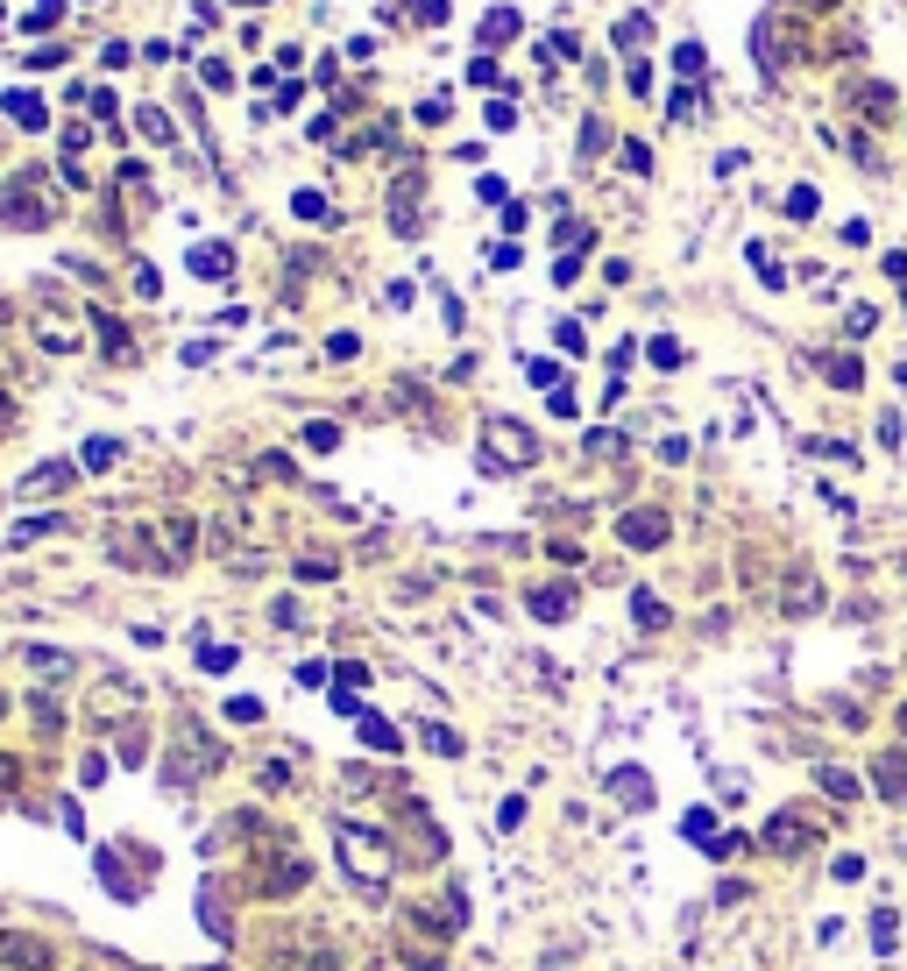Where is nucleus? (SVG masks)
<instances>
[{"label": "nucleus", "instance_id": "obj_29", "mask_svg": "<svg viewBox=\"0 0 907 971\" xmlns=\"http://www.w3.org/2000/svg\"><path fill=\"white\" fill-rule=\"evenodd\" d=\"M582 447H589V461H596V454H603V461H617V454H624V440H617V433H589Z\"/></svg>", "mask_w": 907, "mask_h": 971}, {"label": "nucleus", "instance_id": "obj_39", "mask_svg": "<svg viewBox=\"0 0 907 971\" xmlns=\"http://www.w3.org/2000/svg\"><path fill=\"white\" fill-rule=\"evenodd\" d=\"M617 43H624V50H638V43H645V15H631V22L617 29Z\"/></svg>", "mask_w": 907, "mask_h": 971}, {"label": "nucleus", "instance_id": "obj_3", "mask_svg": "<svg viewBox=\"0 0 907 971\" xmlns=\"http://www.w3.org/2000/svg\"><path fill=\"white\" fill-rule=\"evenodd\" d=\"M759 844H766L773 858H808V851L822 844V823H815V808H780V816H766Z\"/></svg>", "mask_w": 907, "mask_h": 971}, {"label": "nucleus", "instance_id": "obj_21", "mask_svg": "<svg viewBox=\"0 0 907 971\" xmlns=\"http://www.w3.org/2000/svg\"><path fill=\"white\" fill-rule=\"evenodd\" d=\"M511 36H518V15L511 8H497V15L482 22V43H511Z\"/></svg>", "mask_w": 907, "mask_h": 971}, {"label": "nucleus", "instance_id": "obj_24", "mask_svg": "<svg viewBox=\"0 0 907 971\" xmlns=\"http://www.w3.org/2000/svg\"><path fill=\"white\" fill-rule=\"evenodd\" d=\"M815 780H822V787H830V794H837V801H858V780H851V773H844V766H822V773H815Z\"/></svg>", "mask_w": 907, "mask_h": 971}, {"label": "nucleus", "instance_id": "obj_4", "mask_svg": "<svg viewBox=\"0 0 907 971\" xmlns=\"http://www.w3.org/2000/svg\"><path fill=\"white\" fill-rule=\"evenodd\" d=\"M29 185L36 178H8V192H0V220H8V227H50L57 220V206H43Z\"/></svg>", "mask_w": 907, "mask_h": 971}, {"label": "nucleus", "instance_id": "obj_22", "mask_svg": "<svg viewBox=\"0 0 907 971\" xmlns=\"http://www.w3.org/2000/svg\"><path fill=\"white\" fill-rule=\"evenodd\" d=\"M362 745H376V752H397V731L383 716H362Z\"/></svg>", "mask_w": 907, "mask_h": 971}, {"label": "nucleus", "instance_id": "obj_6", "mask_svg": "<svg viewBox=\"0 0 907 971\" xmlns=\"http://www.w3.org/2000/svg\"><path fill=\"white\" fill-rule=\"evenodd\" d=\"M0 964H8V971H50V943L8 929V936H0Z\"/></svg>", "mask_w": 907, "mask_h": 971}, {"label": "nucleus", "instance_id": "obj_45", "mask_svg": "<svg viewBox=\"0 0 907 971\" xmlns=\"http://www.w3.org/2000/svg\"><path fill=\"white\" fill-rule=\"evenodd\" d=\"M808 8H830V0H808Z\"/></svg>", "mask_w": 907, "mask_h": 971}, {"label": "nucleus", "instance_id": "obj_35", "mask_svg": "<svg viewBox=\"0 0 907 971\" xmlns=\"http://www.w3.org/2000/svg\"><path fill=\"white\" fill-rule=\"evenodd\" d=\"M298 575H305V582H326V575H334V560H326V553L312 560V553H305V560H298Z\"/></svg>", "mask_w": 907, "mask_h": 971}, {"label": "nucleus", "instance_id": "obj_12", "mask_svg": "<svg viewBox=\"0 0 907 971\" xmlns=\"http://www.w3.org/2000/svg\"><path fill=\"white\" fill-rule=\"evenodd\" d=\"M64 482H71V461H43V468H36V475L22 482V497H57Z\"/></svg>", "mask_w": 907, "mask_h": 971}, {"label": "nucleus", "instance_id": "obj_18", "mask_svg": "<svg viewBox=\"0 0 907 971\" xmlns=\"http://www.w3.org/2000/svg\"><path fill=\"white\" fill-rule=\"evenodd\" d=\"M631 617H638L645 631H667V603H659V596H631Z\"/></svg>", "mask_w": 907, "mask_h": 971}, {"label": "nucleus", "instance_id": "obj_40", "mask_svg": "<svg viewBox=\"0 0 907 971\" xmlns=\"http://www.w3.org/2000/svg\"><path fill=\"white\" fill-rule=\"evenodd\" d=\"M114 454H121V447H114V440H93V447H86V468H107V461H114Z\"/></svg>", "mask_w": 907, "mask_h": 971}, {"label": "nucleus", "instance_id": "obj_14", "mask_svg": "<svg viewBox=\"0 0 907 971\" xmlns=\"http://www.w3.org/2000/svg\"><path fill=\"white\" fill-rule=\"evenodd\" d=\"M192 277H213L220 284V277H234V256L220 249V241H206V249H192Z\"/></svg>", "mask_w": 907, "mask_h": 971}, {"label": "nucleus", "instance_id": "obj_2", "mask_svg": "<svg viewBox=\"0 0 907 971\" xmlns=\"http://www.w3.org/2000/svg\"><path fill=\"white\" fill-rule=\"evenodd\" d=\"M334 844H341V858H348V872L369 886V894H383V879H390V865H397V851H390V837H369L362 823H334Z\"/></svg>", "mask_w": 907, "mask_h": 971}, {"label": "nucleus", "instance_id": "obj_26", "mask_svg": "<svg viewBox=\"0 0 907 971\" xmlns=\"http://www.w3.org/2000/svg\"><path fill=\"white\" fill-rule=\"evenodd\" d=\"M64 525H71V518H57V511H50V518H22V532H15V539L29 546V539H50V532H64Z\"/></svg>", "mask_w": 907, "mask_h": 971}, {"label": "nucleus", "instance_id": "obj_37", "mask_svg": "<svg viewBox=\"0 0 907 971\" xmlns=\"http://www.w3.org/2000/svg\"><path fill=\"white\" fill-rule=\"evenodd\" d=\"M893 936H900L893 915H872V950H893Z\"/></svg>", "mask_w": 907, "mask_h": 971}, {"label": "nucleus", "instance_id": "obj_27", "mask_svg": "<svg viewBox=\"0 0 907 971\" xmlns=\"http://www.w3.org/2000/svg\"><path fill=\"white\" fill-rule=\"evenodd\" d=\"M135 128H142L149 142H171V114H156V107H142V114H135Z\"/></svg>", "mask_w": 907, "mask_h": 971}, {"label": "nucleus", "instance_id": "obj_10", "mask_svg": "<svg viewBox=\"0 0 907 971\" xmlns=\"http://www.w3.org/2000/svg\"><path fill=\"white\" fill-rule=\"evenodd\" d=\"M525 610H532L539 624H560V617H574V589H567V582H546V589L525 596Z\"/></svg>", "mask_w": 907, "mask_h": 971}, {"label": "nucleus", "instance_id": "obj_44", "mask_svg": "<svg viewBox=\"0 0 907 971\" xmlns=\"http://www.w3.org/2000/svg\"><path fill=\"white\" fill-rule=\"evenodd\" d=\"M900 731H907V702H900Z\"/></svg>", "mask_w": 907, "mask_h": 971}, {"label": "nucleus", "instance_id": "obj_15", "mask_svg": "<svg viewBox=\"0 0 907 971\" xmlns=\"http://www.w3.org/2000/svg\"><path fill=\"white\" fill-rule=\"evenodd\" d=\"M603 149H610V121H596V114H589V121H582V164H596Z\"/></svg>", "mask_w": 907, "mask_h": 971}, {"label": "nucleus", "instance_id": "obj_25", "mask_svg": "<svg viewBox=\"0 0 907 971\" xmlns=\"http://www.w3.org/2000/svg\"><path fill=\"white\" fill-rule=\"evenodd\" d=\"M830 383H837V390H858V383H865V369H858L851 355H830Z\"/></svg>", "mask_w": 907, "mask_h": 971}, {"label": "nucleus", "instance_id": "obj_19", "mask_svg": "<svg viewBox=\"0 0 907 971\" xmlns=\"http://www.w3.org/2000/svg\"><path fill=\"white\" fill-rule=\"evenodd\" d=\"M426 752L433 759H461V738L447 731V723H426Z\"/></svg>", "mask_w": 907, "mask_h": 971}, {"label": "nucleus", "instance_id": "obj_1", "mask_svg": "<svg viewBox=\"0 0 907 971\" xmlns=\"http://www.w3.org/2000/svg\"><path fill=\"white\" fill-rule=\"evenodd\" d=\"M539 461V433L518 419H482V468L489 475H518Z\"/></svg>", "mask_w": 907, "mask_h": 971}, {"label": "nucleus", "instance_id": "obj_8", "mask_svg": "<svg viewBox=\"0 0 907 971\" xmlns=\"http://www.w3.org/2000/svg\"><path fill=\"white\" fill-rule=\"evenodd\" d=\"M156 539H163V568H185L192 546H199V525H192V518H163Z\"/></svg>", "mask_w": 907, "mask_h": 971}, {"label": "nucleus", "instance_id": "obj_11", "mask_svg": "<svg viewBox=\"0 0 907 971\" xmlns=\"http://www.w3.org/2000/svg\"><path fill=\"white\" fill-rule=\"evenodd\" d=\"M93 327H100V348H107V362H135V341H128V327L114 312H93Z\"/></svg>", "mask_w": 907, "mask_h": 971}, {"label": "nucleus", "instance_id": "obj_23", "mask_svg": "<svg viewBox=\"0 0 907 971\" xmlns=\"http://www.w3.org/2000/svg\"><path fill=\"white\" fill-rule=\"evenodd\" d=\"M29 716H36V731H43V738H57V723H64L50 695H29Z\"/></svg>", "mask_w": 907, "mask_h": 971}, {"label": "nucleus", "instance_id": "obj_30", "mask_svg": "<svg viewBox=\"0 0 907 971\" xmlns=\"http://www.w3.org/2000/svg\"><path fill=\"white\" fill-rule=\"evenodd\" d=\"M121 759L142 766V759H149V731H121Z\"/></svg>", "mask_w": 907, "mask_h": 971}, {"label": "nucleus", "instance_id": "obj_17", "mask_svg": "<svg viewBox=\"0 0 907 971\" xmlns=\"http://www.w3.org/2000/svg\"><path fill=\"white\" fill-rule=\"evenodd\" d=\"M8 114H15V121H22V128H43V121H50V114H43V100H36V93H8Z\"/></svg>", "mask_w": 907, "mask_h": 971}, {"label": "nucleus", "instance_id": "obj_16", "mask_svg": "<svg viewBox=\"0 0 907 971\" xmlns=\"http://www.w3.org/2000/svg\"><path fill=\"white\" fill-rule=\"evenodd\" d=\"M858 107H865L872 121H886V114H893L900 100H893V86H858Z\"/></svg>", "mask_w": 907, "mask_h": 971}, {"label": "nucleus", "instance_id": "obj_5", "mask_svg": "<svg viewBox=\"0 0 907 971\" xmlns=\"http://www.w3.org/2000/svg\"><path fill=\"white\" fill-rule=\"evenodd\" d=\"M872 787H879L886 808H907V745H893V752L872 759Z\"/></svg>", "mask_w": 907, "mask_h": 971}, {"label": "nucleus", "instance_id": "obj_28", "mask_svg": "<svg viewBox=\"0 0 907 971\" xmlns=\"http://www.w3.org/2000/svg\"><path fill=\"white\" fill-rule=\"evenodd\" d=\"M702 64H709V57H702V43H681V50H674V71H681V78H695Z\"/></svg>", "mask_w": 907, "mask_h": 971}, {"label": "nucleus", "instance_id": "obj_38", "mask_svg": "<svg viewBox=\"0 0 907 971\" xmlns=\"http://www.w3.org/2000/svg\"><path fill=\"white\" fill-rule=\"evenodd\" d=\"M355 348H362L355 334H334V341H326V355H334V362H355Z\"/></svg>", "mask_w": 907, "mask_h": 971}, {"label": "nucleus", "instance_id": "obj_33", "mask_svg": "<svg viewBox=\"0 0 907 971\" xmlns=\"http://www.w3.org/2000/svg\"><path fill=\"white\" fill-rule=\"evenodd\" d=\"M291 206H298V220H326V213H334V206H326V199H319V192H298V199H291Z\"/></svg>", "mask_w": 907, "mask_h": 971}, {"label": "nucleus", "instance_id": "obj_9", "mask_svg": "<svg viewBox=\"0 0 907 971\" xmlns=\"http://www.w3.org/2000/svg\"><path fill=\"white\" fill-rule=\"evenodd\" d=\"M390 227L397 234H419V171H404L390 185Z\"/></svg>", "mask_w": 907, "mask_h": 971}, {"label": "nucleus", "instance_id": "obj_32", "mask_svg": "<svg viewBox=\"0 0 907 971\" xmlns=\"http://www.w3.org/2000/svg\"><path fill=\"white\" fill-rule=\"evenodd\" d=\"M305 447H319V454H326V447H341V426H326V419L305 426Z\"/></svg>", "mask_w": 907, "mask_h": 971}, {"label": "nucleus", "instance_id": "obj_42", "mask_svg": "<svg viewBox=\"0 0 907 971\" xmlns=\"http://www.w3.org/2000/svg\"><path fill=\"white\" fill-rule=\"evenodd\" d=\"M8 419H15V397H8V390H0V426H8Z\"/></svg>", "mask_w": 907, "mask_h": 971}, {"label": "nucleus", "instance_id": "obj_31", "mask_svg": "<svg viewBox=\"0 0 907 971\" xmlns=\"http://www.w3.org/2000/svg\"><path fill=\"white\" fill-rule=\"evenodd\" d=\"M199 667H206V674H227V667H234V645H206Z\"/></svg>", "mask_w": 907, "mask_h": 971}, {"label": "nucleus", "instance_id": "obj_13", "mask_svg": "<svg viewBox=\"0 0 907 971\" xmlns=\"http://www.w3.org/2000/svg\"><path fill=\"white\" fill-rule=\"evenodd\" d=\"M36 674H50V681H64V674H78V660L71 653H57V645H29V653H22Z\"/></svg>", "mask_w": 907, "mask_h": 971}, {"label": "nucleus", "instance_id": "obj_34", "mask_svg": "<svg viewBox=\"0 0 907 971\" xmlns=\"http://www.w3.org/2000/svg\"><path fill=\"white\" fill-rule=\"evenodd\" d=\"M652 362H659V369H681L688 355H681V341H652Z\"/></svg>", "mask_w": 907, "mask_h": 971}, {"label": "nucleus", "instance_id": "obj_36", "mask_svg": "<svg viewBox=\"0 0 907 971\" xmlns=\"http://www.w3.org/2000/svg\"><path fill=\"white\" fill-rule=\"evenodd\" d=\"M787 213H794V220H808V213H815V192H808V185H794V192H787Z\"/></svg>", "mask_w": 907, "mask_h": 971}, {"label": "nucleus", "instance_id": "obj_20", "mask_svg": "<svg viewBox=\"0 0 907 971\" xmlns=\"http://www.w3.org/2000/svg\"><path fill=\"white\" fill-rule=\"evenodd\" d=\"M15 787H22V759L0 752V808H15Z\"/></svg>", "mask_w": 907, "mask_h": 971}, {"label": "nucleus", "instance_id": "obj_7", "mask_svg": "<svg viewBox=\"0 0 907 971\" xmlns=\"http://www.w3.org/2000/svg\"><path fill=\"white\" fill-rule=\"evenodd\" d=\"M667 511H624V525H617V539L624 546H667Z\"/></svg>", "mask_w": 907, "mask_h": 971}, {"label": "nucleus", "instance_id": "obj_43", "mask_svg": "<svg viewBox=\"0 0 907 971\" xmlns=\"http://www.w3.org/2000/svg\"><path fill=\"white\" fill-rule=\"evenodd\" d=\"M305 971H341V964H334V957H319V964H305Z\"/></svg>", "mask_w": 907, "mask_h": 971}, {"label": "nucleus", "instance_id": "obj_47", "mask_svg": "<svg viewBox=\"0 0 907 971\" xmlns=\"http://www.w3.org/2000/svg\"><path fill=\"white\" fill-rule=\"evenodd\" d=\"M0 709H8V702H0Z\"/></svg>", "mask_w": 907, "mask_h": 971}, {"label": "nucleus", "instance_id": "obj_41", "mask_svg": "<svg viewBox=\"0 0 907 971\" xmlns=\"http://www.w3.org/2000/svg\"><path fill=\"white\" fill-rule=\"evenodd\" d=\"M57 8H64V0H36V15H29V22H36V29H50V22H57Z\"/></svg>", "mask_w": 907, "mask_h": 971}, {"label": "nucleus", "instance_id": "obj_46", "mask_svg": "<svg viewBox=\"0 0 907 971\" xmlns=\"http://www.w3.org/2000/svg\"><path fill=\"white\" fill-rule=\"evenodd\" d=\"M206 971H227V964H206Z\"/></svg>", "mask_w": 907, "mask_h": 971}]
</instances>
